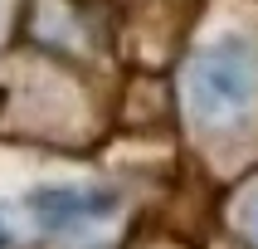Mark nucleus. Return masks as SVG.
Wrapping results in <instances>:
<instances>
[{
    "label": "nucleus",
    "instance_id": "nucleus-3",
    "mask_svg": "<svg viewBox=\"0 0 258 249\" xmlns=\"http://www.w3.org/2000/svg\"><path fill=\"white\" fill-rule=\"evenodd\" d=\"M248 225H253V234H258V205H253V210H248Z\"/></svg>",
    "mask_w": 258,
    "mask_h": 249
},
{
    "label": "nucleus",
    "instance_id": "nucleus-2",
    "mask_svg": "<svg viewBox=\"0 0 258 249\" xmlns=\"http://www.w3.org/2000/svg\"><path fill=\"white\" fill-rule=\"evenodd\" d=\"M117 210L112 190H73V186H44L29 195V215L49 234H78Z\"/></svg>",
    "mask_w": 258,
    "mask_h": 249
},
{
    "label": "nucleus",
    "instance_id": "nucleus-1",
    "mask_svg": "<svg viewBox=\"0 0 258 249\" xmlns=\"http://www.w3.org/2000/svg\"><path fill=\"white\" fill-rule=\"evenodd\" d=\"M248 98H253V64H248V54H239V44H219L195 64L190 103H195L200 117L229 122L248 108Z\"/></svg>",
    "mask_w": 258,
    "mask_h": 249
}]
</instances>
